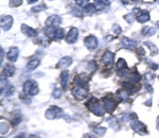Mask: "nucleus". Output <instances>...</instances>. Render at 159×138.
<instances>
[{"instance_id":"obj_43","label":"nucleus","mask_w":159,"mask_h":138,"mask_svg":"<svg viewBox=\"0 0 159 138\" xmlns=\"http://www.w3.org/2000/svg\"><path fill=\"white\" fill-rule=\"evenodd\" d=\"M3 61V49L1 48V62Z\"/></svg>"},{"instance_id":"obj_29","label":"nucleus","mask_w":159,"mask_h":138,"mask_svg":"<svg viewBox=\"0 0 159 138\" xmlns=\"http://www.w3.org/2000/svg\"><path fill=\"white\" fill-rule=\"evenodd\" d=\"M117 69L118 70H121V69H124V68H127V65L126 63H125V61H124L123 59H120L118 61V63H117Z\"/></svg>"},{"instance_id":"obj_1","label":"nucleus","mask_w":159,"mask_h":138,"mask_svg":"<svg viewBox=\"0 0 159 138\" xmlns=\"http://www.w3.org/2000/svg\"><path fill=\"white\" fill-rule=\"evenodd\" d=\"M86 105L88 106V109L90 112L93 113V114L97 115V116H103V115L105 114V109L99 103L97 98L92 97L91 99L87 102Z\"/></svg>"},{"instance_id":"obj_28","label":"nucleus","mask_w":159,"mask_h":138,"mask_svg":"<svg viewBox=\"0 0 159 138\" xmlns=\"http://www.w3.org/2000/svg\"><path fill=\"white\" fill-rule=\"evenodd\" d=\"M46 9H47V6L44 4V3H40L39 6H34V8H32L31 11L34 13H37V12H41V11H45Z\"/></svg>"},{"instance_id":"obj_6","label":"nucleus","mask_w":159,"mask_h":138,"mask_svg":"<svg viewBox=\"0 0 159 138\" xmlns=\"http://www.w3.org/2000/svg\"><path fill=\"white\" fill-rule=\"evenodd\" d=\"M62 24V18L61 16L56 14H53L51 16L47 18V20H46V27H52V28H55L57 27L59 25Z\"/></svg>"},{"instance_id":"obj_46","label":"nucleus","mask_w":159,"mask_h":138,"mask_svg":"<svg viewBox=\"0 0 159 138\" xmlns=\"http://www.w3.org/2000/svg\"><path fill=\"white\" fill-rule=\"evenodd\" d=\"M24 134L22 135H18V136H16V137H14V138H24Z\"/></svg>"},{"instance_id":"obj_10","label":"nucleus","mask_w":159,"mask_h":138,"mask_svg":"<svg viewBox=\"0 0 159 138\" xmlns=\"http://www.w3.org/2000/svg\"><path fill=\"white\" fill-rule=\"evenodd\" d=\"M121 44H122V47L126 48V49H130L132 50L137 47V41L135 39H132V38L128 37H123L121 39Z\"/></svg>"},{"instance_id":"obj_30","label":"nucleus","mask_w":159,"mask_h":138,"mask_svg":"<svg viewBox=\"0 0 159 138\" xmlns=\"http://www.w3.org/2000/svg\"><path fill=\"white\" fill-rule=\"evenodd\" d=\"M84 10H85V12L90 13V14H91L92 12H96V9H94V6H93V3H88V4L84 8Z\"/></svg>"},{"instance_id":"obj_18","label":"nucleus","mask_w":159,"mask_h":138,"mask_svg":"<svg viewBox=\"0 0 159 138\" xmlns=\"http://www.w3.org/2000/svg\"><path fill=\"white\" fill-rule=\"evenodd\" d=\"M68 82H69V72L64 70L62 74H61V84H62V87L64 88V89L67 88Z\"/></svg>"},{"instance_id":"obj_21","label":"nucleus","mask_w":159,"mask_h":138,"mask_svg":"<svg viewBox=\"0 0 159 138\" xmlns=\"http://www.w3.org/2000/svg\"><path fill=\"white\" fill-rule=\"evenodd\" d=\"M87 82H88V79H84V76H77L75 78H74V84H77V86H82V87H84V86L87 84Z\"/></svg>"},{"instance_id":"obj_24","label":"nucleus","mask_w":159,"mask_h":138,"mask_svg":"<svg viewBox=\"0 0 159 138\" xmlns=\"http://www.w3.org/2000/svg\"><path fill=\"white\" fill-rule=\"evenodd\" d=\"M141 32H142L143 35L152 36V35H154V34L156 33V28H154V27H152V28H147V27H145V28L142 29Z\"/></svg>"},{"instance_id":"obj_19","label":"nucleus","mask_w":159,"mask_h":138,"mask_svg":"<svg viewBox=\"0 0 159 138\" xmlns=\"http://www.w3.org/2000/svg\"><path fill=\"white\" fill-rule=\"evenodd\" d=\"M130 91H127V90H125V89L118 90L117 91V100H118L119 102H121V101H125L127 98H128V96H130Z\"/></svg>"},{"instance_id":"obj_44","label":"nucleus","mask_w":159,"mask_h":138,"mask_svg":"<svg viewBox=\"0 0 159 138\" xmlns=\"http://www.w3.org/2000/svg\"><path fill=\"white\" fill-rule=\"evenodd\" d=\"M29 138H40V137H38V136H37V135H31Z\"/></svg>"},{"instance_id":"obj_27","label":"nucleus","mask_w":159,"mask_h":138,"mask_svg":"<svg viewBox=\"0 0 159 138\" xmlns=\"http://www.w3.org/2000/svg\"><path fill=\"white\" fill-rule=\"evenodd\" d=\"M64 35H65V30L62 28H56L55 32H54V38L62 39V38H64Z\"/></svg>"},{"instance_id":"obj_8","label":"nucleus","mask_w":159,"mask_h":138,"mask_svg":"<svg viewBox=\"0 0 159 138\" xmlns=\"http://www.w3.org/2000/svg\"><path fill=\"white\" fill-rule=\"evenodd\" d=\"M0 25H1V29L4 30V31H8V30L11 29V27L13 26V17L10 16V15L3 16V17H1Z\"/></svg>"},{"instance_id":"obj_17","label":"nucleus","mask_w":159,"mask_h":138,"mask_svg":"<svg viewBox=\"0 0 159 138\" xmlns=\"http://www.w3.org/2000/svg\"><path fill=\"white\" fill-rule=\"evenodd\" d=\"M15 74V67L12 64H6L4 65L3 67V74L6 76V78H11Z\"/></svg>"},{"instance_id":"obj_31","label":"nucleus","mask_w":159,"mask_h":138,"mask_svg":"<svg viewBox=\"0 0 159 138\" xmlns=\"http://www.w3.org/2000/svg\"><path fill=\"white\" fill-rule=\"evenodd\" d=\"M0 127H1V134H6V133L9 132V126L6 122H3L1 121V123H0Z\"/></svg>"},{"instance_id":"obj_40","label":"nucleus","mask_w":159,"mask_h":138,"mask_svg":"<svg viewBox=\"0 0 159 138\" xmlns=\"http://www.w3.org/2000/svg\"><path fill=\"white\" fill-rule=\"evenodd\" d=\"M137 54H138L139 56H141V57H143V56L145 55V51L144 49L142 47H139L138 49H137Z\"/></svg>"},{"instance_id":"obj_32","label":"nucleus","mask_w":159,"mask_h":138,"mask_svg":"<svg viewBox=\"0 0 159 138\" xmlns=\"http://www.w3.org/2000/svg\"><path fill=\"white\" fill-rule=\"evenodd\" d=\"M94 132L97 133L99 136H103V135H105L106 129L105 127H96V129H94Z\"/></svg>"},{"instance_id":"obj_33","label":"nucleus","mask_w":159,"mask_h":138,"mask_svg":"<svg viewBox=\"0 0 159 138\" xmlns=\"http://www.w3.org/2000/svg\"><path fill=\"white\" fill-rule=\"evenodd\" d=\"M62 97V89H59V88H55L54 90H53V98H55V99H59V98Z\"/></svg>"},{"instance_id":"obj_34","label":"nucleus","mask_w":159,"mask_h":138,"mask_svg":"<svg viewBox=\"0 0 159 138\" xmlns=\"http://www.w3.org/2000/svg\"><path fill=\"white\" fill-rule=\"evenodd\" d=\"M112 31H114V33H115L116 35H119V34L122 32V29H121V27L119 26V25H114V27H112Z\"/></svg>"},{"instance_id":"obj_2","label":"nucleus","mask_w":159,"mask_h":138,"mask_svg":"<svg viewBox=\"0 0 159 138\" xmlns=\"http://www.w3.org/2000/svg\"><path fill=\"white\" fill-rule=\"evenodd\" d=\"M24 94H26L27 96H35L38 94L39 88L38 84L36 83V81L34 80H28L24 83Z\"/></svg>"},{"instance_id":"obj_41","label":"nucleus","mask_w":159,"mask_h":138,"mask_svg":"<svg viewBox=\"0 0 159 138\" xmlns=\"http://www.w3.org/2000/svg\"><path fill=\"white\" fill-rule=\"evenodd\" d=\"M21 121V118L20 117H18V118H15V119H13V121H12V123H13V125H17L19 122Z\"/></svg>"},{"instance_id":"obj_15","label":"nucleus","mask_w":159,"mask_h":138,"mask_svg":"<svg viewBox=\"0 0 159 138\" xmlns=\"http://www.w3.org/2000/svg\"><path fill=\"white\" fill-rule=\"evenodd\" d=\"M72 64V59L70 56H65L63 57L61 61L59 62V64L56 65V68H67Z\"/></svg>"},{"instance_id":"obj_4","label":"nucleus","mask_w":159,"mask_h":138,"mask_svg":"<svg viewBox=\"0 0 159 138\" xmlns=\"http://www.w3.org/2000/svg\"><path fill=\"white\" fill-rule=\"evenodd\" d=\"M71 94L73 95V97L77 100H83V99H85L87 97V95H88V91L86 90L85 88L82 87V86H74L72 88V90H71Z\"/></svg>"},{"instance_id":"obj_26","label":"nucleus","mask_w":159,"mask_h":138,"mask_svg":"<svg viewBox=\"0 0 159 138\" xmlns=\"http://www.w3.org/2000/svg\"><path fill=\"white\" fill-rule=\"evenodd\" d=\"M145 45H146L147 48L150 49L152 55H156L157 53H158V48H157V46H155L153 43H151V41H145Z\"/></svg>"},{"instance_id":"obj_38","label":"nucleus","mask_w":159,"mask_h":138,"mask_svg":"<svg viewBox=\"0 0 159 138\" xmlns=\"http://www.w3.org/2000/svg\"><path fill=\"white\" fill-rule=\"evenodd\" d=\"M22 3V0H14V1H10V6H18Z\"/></svg>"},{"instance_id":"obj_39","label":"nucleus","mask_w":159,"mask_h":138,"mask_svg":"<svg viewBox=\"0 0 159 138\" xmlns=\"http://www.w3.org/2000/svg\"><path fill=\"white\" fill-rule=\"evenodd\" d=\"M75 3H77L79 6H82V8H85L87 4H88V1H86V0H82V1H80V0H77V1H75Z\"/></svg>"},{"instance_id":"obj_20","label":"nucleus","mask_w":159,"mask_h":138,"mask_svg":"<svg viewBox=\"0 0 159 138\" xmlns=\"http://www.w3.org/2000/svg\"><path fill=\"white\" fill-rule=\"evenodd\" d=\"M109 4H110V1H94L93 2L96 12L97 11H102L106 6H109Z\"/></svg>"},{"instance_id":"obj_35","label":"nucleus","mask_w":159,"mask_h":138,"mask_svg":"<svg viewBox=\"0 0 159 138\" xmlns=\"http://www.w3.org/2000/svg\"><path fill=\"white\" fill-rule=\"evenodd\" d=\"M14 91H15L14 86H10V87L8 88V90L4 92V96H6V97H10V96H12V95L14 94Z\"/></svg>"},{"instance_id":"obj_12","label":"nucleus","mask_w":159,"mask_h":138,"mask_svg":"<svg viewBox=\"0 0 159 138\" xmlns=\"http://www.w3.org/2000/svg\"><path fill=\"white\" fill-rule=\"evenodd\" d=\"M114 57H115V54L110 51H106L105 53L102 56V62L106 65V66H112V63H114Z\"/></svg>"},{"instance_id":"obj_42","label":"nucleus","mask_w":159,"mask_h":138,"mask_svg":"<svg viewBox=\"0 0 159 138\" xmlns=\"http://www.w3.org/2000/svg\"><path fill=\"white\" fill-rule=\"evenodd\" d=\"M151 66H152L153 69H157V68H158V65L157 64H151Z\"/></svg>"},{"instance_id":"obj_22","label":"nucleus","mask_w":159,"mask_h":138,"mask_svg":"<svg viewBox=\"0 0 159 138\" xmlns=\"http://www.w3.org/2000/svg\"><path fill=\"white\" fill-rule=\"evenodd\" d=\"M107 121H108V124L110 125V127L112 129H114L115 131H118V130H120V125H119V122L117 121V119L114 117H110L107 119Z\"/></svg>"},{"instance_id":"obj_37","label":"nucleus","mask_w":159,"mask_h":138,"mask_svg":"<svg viewBox=\"0 0 159 138\" xmlns=\"http://www.w3.org/2000/svg\"><path fill=\"white\" fill-rule=\"evenodd\" d=\"M122 86H123V88H125V90H126V89H132V88H134V84L130 82H123L122 83Z\"/></svg>"},{"instance_id":"obj_23","label":"nucleus","mask_w":159,"mask_h":138,"mask_svg":"<svg viewBox=\"0 0 159 138\" xmlns=\"http://www.w3.org/2000/svg\"><path fill=\"white\" fill-rule=\"evenodd\" d=\"M141 81V76L137 72V71H135V72H132V74H130V82L132 83V84H135V83H138Z\"/></svg>"},{"instance_id":"obj_14","label":"nucleus","mask_w":159,"mask_h":138,"mask_svg":"<svg viewBox=\"0 0 159 138\" xmlns=\"http://www.w3.org/2000/svg\"><path fill=\"white\" fill-rule=\"evenodd\" d=\"M18 55H19V49L17 47H13L10 49L9 53H8V60L10 62H16Z\"/></svg>"},{"instance_id":"obj_9","label":"nucleus","mask_w":159,"mask_h":138,"mask_svg":"<svg viewBox=\"0 0 159 138\" xmlns=\"http://www.w3.org/2000/svg\"><path fill=\"white\" fill-rule=\"evenodd\" d=\"M103 103H104V109H105L106 112L108 113H112L116 109V103L115 100L112 98L109 97H105L103 98Z\"/></svg>"},{"instance_id":"obj_16","label":"nucleus","mask_w":159,"mask_h":138,"mask_svg":"<svg viewBox=\"0 0 159 138\" xmlns=\"http://www.w3.org/2000/svg\"><path fill=\"white\" fill-rule=\"evenodd\" d=\"M137 20L141 24H144L146 21L150 20V13L147 11H140L137 15Z\"/></svg>"},{"instance_id":"obj_25","label":"nucleus","mask_w":159,"mask_h":138,"mask_svg":"<svg viewBox=\"0 0 159 138\" xmlns=\"http://www.w3.org/2000/svg\"><path fill=\"white\" fill-rule=\"evenodd\" d=\"M39 64H40V62H39L38 60H33V61L28 63L27 69H28V70H34V69H36V68L38 67Z\"/></svg>"},{"instance_id":"obj_36","label":"nucleus","mask_w":159,"mask_h":138,"mask_svg":"<svg viewBox=\"0 0 159 138\" xmlns=\"http://www.w3.org/2000/svg\"><path fill=\"white\" fill-rule=\"evenodd\" d=\"M124 19L127 20L128 24H132V21H134V14H132V13H130V14L125 15V16H124Z\"/></svg>"},{"instance_id":"obj_5","label":"nucleus","mask_w":159,"mask_h":138,"mask_svg":"<svg viewBox=\"0 0 159 138\" xmlns=\"http://www.w3.org/2000/svg\"><path fill=\"white\" fill-rule=\"evenodd\" d=\"M130 127H132L136 133L138 134H141V135H145L147 134V129L145 124H143L142 122L138 120H132L130 121Z\"/></svg>"},{"instance_id":"obj_3","label":"nucleus","mask_w":159,"mask_h":138,"mask_svg":"<svg viewBox=\"0 0 159 138\" xmlns=\"http://www.w3.org/2000/svg\"><path fill=\"white\" fill-rule=\"evenodd\" d=\"M63 113L64 112H63V109H61V107L53 105L46 111V115H45V116H46V118L49 119V120H53V119H59V117H62L63 115H64Z\"/></svg>"},{"instance_id":"obj_7","label":"nucleus","mask_w":159,"mask_h":138,"mask_svg":"<svg viewBox=\"0 0 159 138\" xmlns=\"http://www.w3.org/2000/svg\"><path fill=\"white\" fill-rule=\"evenodd\" d=\"M84 44L87 48H88L89 50H93L96 48H98V39L97 37H94L93 35H89L84 39Z\"/></svg>"},{"instance_id":"obj_45","label":"nucleus","mask_w":159,"mask_h":138,"mask_svg":"<svg viewBox=\"0 0 159 138\" xmlns=\"http://www.w3.org/2000/svg\"><path fill=\"white\" fill-rule=\"evenodd\" d=\"M157 129L159 130V116H158V118H157Z\"/></svg>"},{"instance_id":"obj_11","label":"nucleus","mask_w":159,"mask_h":138,"mask_svg":"<svg viewBox=\"0 0 159 138\" xmlns=\"http://www.w3.org/2000/svg\"><path fill=\"white\" fill-rule=\"evenodd\" d=\"M77 34H79V30L77 28H71V30L69 31V33L66 36V41L68 44H73L75 43L77 39Z\"/></svg>"},{"instance_id":"obj_47","label":"nucleus","mask_w":159,"mask_h":138,"mask_svg":"<svg viewBox=\"0 0 159 138\" xmlns=\"http://www.w3.org/2000/svg\"><path fill=\"white\" fill-rule=\"evenodd\" d=\"M158 78H159V76H158Z\"/></svg>"},{"instance_id":"obj_13","label":"nucleus","mask_w":159,"mask_h":138,"mask_svg":"<svg viewBox=\"0 0 159 138\" xmlns=\"http://www.w3.org/2000/svg\"><path fill=\"white\" fill-rule=\"evenodd\" d=\"M21 31L28 37H34V36L37 35V31L35 29L31 28V27L27 26V25H21Z\"/></svg>"}]
</instances>
